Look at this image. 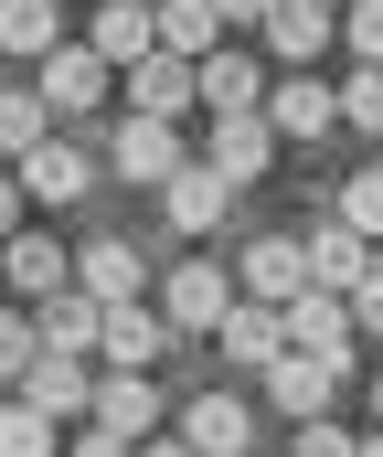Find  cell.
Instances as JSON below:
<instances>
[{
	"label": "cell",
	"mask_w": 383,
	"mask_h": 457,
	"mask_svg": "<svg viewBox=\"0 0 383 457\" xmlns=\"http://www.w3.org/2000/svg\"><path fill=\"white\" fill-rule=\"evenodd\" d=\"M107 86H118V64H107L96 43L64 32V43L43 54V107H54V117H96V107H107Z\"/></svg>",
	"instance_id": "1"
},
{
	"label": "cell",
	"mask_w": 383,
	"mask_h": 457,
	"mask_svg": "<svg viewBox=\"0 0 383 457\" xmlns=\"http://www.w3.org/2000/svg\"><path fill=\"white\" fill-rule=\"evenodd\" d=\"M287 351H320V361L362 372V351H352V298H341V287H298V298H287Z\"/></svg>",
	"instance_id": "2"
},
{
	"label": "cell",
	"mask_w": 383,
	"mask_h": 457,
	"mask_svg": "<svg viewBox=\"0 0 383 457\" xmlns=\"http://www.w3.org/2000/svg\"><path fill=\"white\" fill-rule=\"evenodd\" d=\"M235 298H246V287H235L213 255H192L181 277H160V320H171V330H224V309H235Z\"/></svg>",
	"instance_id": "3"
},
{
	"label": "cell",
	"mask_w": 383,
	"mask_h": 457,
	"mask_svg": "<svg viewBox=\"0 0 383 457\" xmlns=\"http://www.w3.org/2000/svg\"><path fill=\"white\" fill-rule=\"evenodd\" d=\"M352 372L341 361H320V351H277L266 361V404L287 415V426H309V415H330V394H341Z\"/></svg>",
	"instance_id": "4"
},
{
	"label": "cell",
	"mask_w": 383,
	"mask_h": 457,
	"mask_svg": "<svg viewBox=\"0 0 383 457\" xmlns=\"http://www.w3.org/2000/svg\"><path fill=\"white\" fill-rule=\"evenodd\" d=\"M266 128H277V138H298V149H320V138H330V128H341V96H330V86H320V75H309V64H298V75H287V86H266Z\"/></svg>",
	"instance_id": "5"
},
{
	"label": "cell",
	"mask_w": 383,
	"mask_h": 457,
	"mask_svg": "<svg viewBox=\"0 0 383 457\" xmlns=\"http://www.w3.org/2000/svg\"><path fill=\"white\" fill-rule=\"evenodd\" d=\"M255 32H266V54H277V64L298 75V64H320V54L341 43V11H330V0H277V11L255 21Z\"/></svg>",
	"instance_id": "6"
},
{
	"label": "cell",
	"mask_w": 383,
	"mask_h": 457,
	"mask_svg": "<svg viewBox=\"0 0 383 457\" xmlns=\"http://www.w3.org/2000/svg\"><path fill=\"white\" fill-rule=\"evenodd\" d=\"M235 287H246V298H266V309H287V298L309 287V234H255L246 266H235Z\"/></svg>",
	"instance_id": "7"
},
{
	"label": "cell",
	"mask_w": 383,
	"mask_h": 457,
	"mask_svg": "<svg viewBox=\"0 0 383 457\" xmlns=\"http://www.w3.org/2000/svg\"><path fill=\"white\" fill-rule=\"evenodd\" d=\"M192 107H203L192 54H171V43H160V54H138V64H128V117H192Z\"/></svg>",
	"instance_id": "8"
},
{
	"label": "cell",
	"mask_w": 383,
	"mask_h": 457,
	"mask_svg": "<svg viewBox=\"0 0 383 457\" xmlns=\"http://www.w3.org/2000/svg\"><path fill=\"white\" fill-rule=\"evenodd\" d=\"M181 436H192V457H246V447H255V404L203 383V394L181 404Z\"/></svg>",
	"instance_id": "9"
},
{
	"label": "cell",
	"mask_w": 383,
	"mask_h": 457,
	"mask_svg": "<svg viewBox=\"0 0 383 457\" xmlns=\"http://www.w3.org/2000/svg\"><path fill=\"white\" fill-rule=\"evenodd\" d=\"M21 404H43L54 426H86V415H96V372H86L75 351H43V361L21 372Z\"/></svg>",
	"instance_id": "10"
},
{
	"label": "cell",
	"mask_w": 383,
	"mask_h": 457,
	"mask_svg": "<svg viewBox=\"0 0 383 457\" xmlns=\"http://www.w3.org/2000/svg\"><path fill=\"white\" fill-rule=\"evenodd\" d=\"M0 277H11V287L43 309L54 287H75V255H64V245H54L43 224H21V234H0Z\"/></svg>",
	"instance_id": "11"
},
{
	"label": "cell",
	"mask_w": 383,
	"mask_h": 457,
	"mask_svg": "<svg viewBox=\"0 0 383 457\" xmlns=\"http://www.w3.org/2000/svg\"><path fill=\"white\" fill-rule=\"evenodd\" d=\"M160 213H171V224H181V234H213V224H224V213H235V181H224L213 160H181V170L160 181Z\"/></svg>",
	"instance_id": "12"
},
{
	"label": "cell",
	"mask_w": 383,
	"mask_h": 457,
	"mask_svg": "<svg viewBox=\"0 0 383 457\" xmlns=\"http://www.w3.org/2000/svg\"><path fill=\"white\" fill-rule=\"evenodd\" d=\"M181 170V117H118V181L160 192Z\"/></svg>",
	"instance_id": "13"
},
{
	"label": "cell",
	"mask_w": 383,
	"mask_h": 457,
	"mask_svg": "<svg viewBox=\"0 0 383 457\" xmlns=\"http://www.w3.org/2000/svg\"><path fill=\"white\" fill-rule=\"evenodd\" d=\"M160 415H171V394H160L149 372H96V426H118L128 447L160 436Z\"/></svg>",
	"instance_id": "14"
},
{
	"label": "cell",
	"mask_w": 383,
	"mask_h": 457,
	"mask_svg": "<svg viewBox=\"0 0 383 457\" xmlns=\"http://www.w3.org/2000/svg\"><path fill=\"white\" fill-rule=\"evenodd\" d=\"M11 170H21V192H32V203H43V213H54V203H75V192H86V181H96V170H86V149H75V138H32V149H21V160H11Z\"/></svg>",
	"instance_id": "15"
},
{
	"label": "cell",
	"mask_w": 383,
	"mask_h": 457,
	"mask_svg": "<svg viewBox=\"0 0 383 457\" xmlns=\"http://www.w3.org/2000/svg\"><path fill=\"white\" fill-rule=\"evenodd\" d=\"M213 341H224V361H235V372H266V361L287 351V309H266V298H235Z\"/></svg>",
	"instance_id": "16"
},
{
	"label": "cell",
	"mask_w": 383,
	"mask_h": 457,
	"mask_svg": "<svg viewBox=\"0 0 383 457\" xmlns=\"http://www.w3.org/2000/svg\"><path fill=\"white\" fill-rule=\"evenodd\" d=\"M192 86H203V117H255L266 107V75H255L246 54H224V43L192 64Z\"/></svg>",
	"instance_id": "17"
},
{
	"label": "cell",
	"mask_w": 383,
	"mask_h": 457,
	"mask_svg": "<svg viewBox=\"0 0 383 457\" xmlns=\"http://www.w3.org/2000/svg\"><path fill=\"white\" fill-rule=\"evenodd\" d=\"M160 341H171V320H160V309H138V298H107V341H96V361H107V372H138V361H160Z\"/></svg>",
	"instance_id": "18"
},
{
	"label": "cell",
	"mask_w": 383,
	"mask_h": 457,
	"mask_svg": "<svg viewBox=\"0 0 383 457\" xmlns=\"http://www.w3.org/2000/svg\"><path fill=\"white\" fill-rule=\"evenodd\" d=\"M107 341V298H86V287H54L43 298V351H75V361H96Z\"/></svg>",
	"instance_id": "19"
},
{
	"label": "cell",
	"mask_w": 383,
	"mask_h": 457,
	"mask_svg": "<svg viewBox=\"0 0 383 457\" xmlns=\"http://www.w3.org/2000/svg\"><path fill=\"white\" fill-rule=\"evenodd\" d=\"M86 43H96V54H107V64H118V75H128L138 54H160V11H149V0H107Z\"/></svg>",
	"instance_id": "20"
},
{
	"label": "cell",
	"mask_w": 383,
	"mask_h": 457,
	"mask_svg": "<svg viewBox=\"0 0 383 457\" xmlns=\"http://www.w3.org/2000/svg\"><path fill=\"white\" fill-rule=\"evenodd\" d=\"M373 255H383V245H362L352 224H320V234H309V287H341V298H352Z\"/></svg>",
	"instance_id": "21"
},
{
	"label": "cell",
	"mask_w": 383,
	"mask_h": 457,
	"mask_svg": "<svg viewBox=\"0 0 383 457\" xmlns=\"http://www.w3.org/2000/svg\"><path fill=\"white\" fill-rule=\"evenodd\" d=\"M203 160H213L224 181H255V170L277 160V128H266V117H213V149H203Z\"/></svg>",
	"instance_id": "22"
},
{
	"label": "cell",
	"mask_w": 383,
	"mask_h": 457,
	"mask_svg": "<svg viewBox=\"0 0 383 457\" xmlns=\"http://www.w3.org/2000/svg\"><path fill=\"white\" fill-rule=\"evenodd\" d=\"M75 287H86V298H138V287H149V277H138V245H128V234H96V245L75 255Z\"/></svg>",
	"instance_id": "23"
},
{
	"label": "cell",
	"mask_w": 383,
	"mask_h": 457,
	"mask_svg": "<svg viewBox=\"0 0 383 457\" xmlns=\"http://www.w3.org/2000/svg\"><path fill=\"white\" fill-rule=\"evenodd\" d=\"M0 43H11V54H32V64H43V54H54V43H64V11H54V0H0Z\"/></svg>",
	"instance_id": "24"
},
{
	"label": "cell",
	"mask_w": 383,
	"mask_h": 457,
	"mask_svg": "<svg viewBox=\"0 0 383 457\" xmlns=\"http://www.w3.org/2000/svg\"><path fill=\"white\" fill-rule=\"evenodd\" d=\"M213 32H224V11H213V0H160V43H171V54H192V64H203V54H213Z\"/></svg>",
	"instance_id": "25"
},
{
	"label": "cell",
	"mask_w": 383,
	"mask_h": 457,
	"mask_svg": "<svg viewBox=\"0 0 383 457\" xmlns=\"http://www.w3.org/2000/svg\"><path fill=\"white\" fill-rule=\"evenodd\" d=\"M0 457H64V426L43 404H0Z\"/></svg>",
	"instance_id": "26"
},
{
	"label": "cell",
	"mask_w": 383,
	"mask_h": 457,
	"mask_svg": "<svg viewBox=\"0 0 383 457\" xmlns=\"http://www.w3.org/2000/svg\"><path fill=\"white\" fill-rule=\"evenodd\" d=\"M330 203H341V224L362 234V245H383V160H373V170H362V181H341Z\"/></svg>",
	"instance_id": "27"
},
{
	"label": "cell",
	"mask_w": 383,
	"mask_h": 457,
	"mask_svg": "<svg viewBox=\"0 0 383 457\" xmlns=\"http://www.w3.org/2000/svg\"><path fill=\"white\" fill-rule=\"evenodd\" d=\"M32 138H54V128H43V96H21V86H0V160H21Z\"/></svg>",
	"instance_id": "28"
},
{
	"label": "cell",
	"mask_w": 383,
	"mask_h": 457,
	"mask_svg": "<svg viewBox=\"0 0 383 457\" xmlns=\"http://www.w3.org/2000/svg\"><path fill=\"white\" fill-rule=\"evenodd\" d=\"M43 361V320H21V309H0V383H21Z\"/></svg>",
	"instance_id": "29"
},
{
	"label": "cell",
	"mask_w": 383,
	"mask_h": 457,
	"mask_svg": "<svg viewBox=\"0 0 383 457\" xmlns=\"http://www.w3.org/2000/svg\"><path fill=\"white\" fill-rule=\"evenodd\" d=\"M341 128H362V138H383V64H362V75L341 86Z\"/></svg>",
	"instance_id": "30"
},
{
	"label": "cell",
	"mask_w": 383,
	"mask_h": 457,
	"mask_svg": "<svg viewBox=\"0 0 383 457\" xmlns=\"http://www.w3.org/2000/svg\"><path fill=\"white\" fill-rule=\"evenodd\" d=\"M341 43H352L362 64H383V0H341Z\"/></svg>",
	"instance_id": "31"
},
{
	"label": "cell",
	"mask_w": 383,
	"mask_h": 457,
	"mask_svg": "<svg viewBox=\"0 0 383 457\" xmlns=\"http://www.w3.org/2000/svg\"><path fill=\"white\" fill-rule=\"evenodd\" d=\"M352 330H362V341H383V255L362 266V287H352Z\"/></svg>",
	"instance_id": "32"
},
{
	"label": "cell",
	"mask_w": 383,
	"mask_h": 457,
	"mask_svg": "<svg viewBox=\"0 0 383 457\" xmlns=\"http://www.w3.org/2000/svg\"><path fill=\"white\" fill-rule=\"evenodd\" d=\"M64 457H138V447H128L118 426H96V415H86V426H64Z\"/></svg>",
	"instance_id": "33"
},
{
	"label": "cell",
	"mask_w": 383,
	"mask_h": 457,
	"mask_svg": "<svg viewBox=\"0 0 383 457\" xmlns=\"http://www.w3.org/2000/svg\"><path fill=\"white\" fill-rule=\"evenodd\" d=\"M298 457H362V436H341L330 415H309V426H298Z\"/></svg>",
	"instance_id": "34"
},
{
	"label": "cell",
	"mask_w": 383,
	"mask_h": 457,
	"mask_svg": "<svg viewBox=\"0 0 383 457\" xmlns=\"http://www.w3.org/2000/svg\"><path fill=\"white\" fill-rule=\"evenodd\" d=\"M21 224H32V192H21V170L0 160V234H21Z\"/></svg>",
	"instance_id": "35"
},
{
	"label": "cell",
	"mask_w": 383,
	"mask_h": 457,
	"mask_svg": "<svg viewBox=\"0 0 383 457\" xmlns=\"http://www.w3.org/2000/svg\"><path fill=\"white\" fill-rule=\"evenodd\" d=\"M213 11H224V32H255V21H266L277 0H213Z\"/></svg>",
	"instance_id": "36"
},
{
	"label": "cell",
	"mask_w": 383,
	"mask_h": 457,
	"mask_svg": "<svg viewBox=\"0 0 383 457\" xmlns=\"http://www.w3.org/2000/svg\"><path fill=\"white\" fill-rule=\"evenodd\" d=\"M138 457H192V436H138Z\"/></svg>",
	"instance_id": "37"
},
{
	"label": "cell",
	"mask_w": 383,
	"mask_h": 457,
	"mask_svg": "<svg viewBox=\"0 0 383 457\" xmlns=\"http://www.w3.org/2000/svg\"><path fill=\"white\" fill-rule=\"evenodd\" d=\"M362 457H383V426H373V436H362Z\"/></svg>",
	"instance_id": "38"
},
{
	"label": "cell",
	"mask_w": 383,
	"mask_h": 457,
	"mask_svg": "<svg viewBox=\"0 0 383 457\" xmlns=\"http://www.w3.org/2000/svg\"><path fill=\"white\" fill-rule=\"evenodd\" d=\"M373 426H383V372H373Z\"/></svg>",
	"instance_id": "39"
},
{
	"label": "cell",
	"mask_w": 383,
	"mask_h": 457,
	"mask_svg": "<svg viewBox=\"0 0 383 457\" xmlns=\"http://www.w3.org/2000/svg\"><path fill=\"white\" fill-rule=\"evenodd\" d=\"M0 309H11V277H0Z\"/></svg>",
	"instance_id": "40"
},
{
	"label": "cell",
	"mask_w": 383,
	"mask_h": 457,
	"mask_svg": "<svg viewBox=\"0 0 383 457\" xmlns=\"http://www.w3.org/2000/svg\"><path fill=\"white\" fill-rule=\"evenodd\" d=\"M149 11H160V0H149Z\"/></svg>",
	"instance_id": "41"
},
{
	"label": "cell",
	"mask_w": 383,
	"mask_h": 457,
	"mask_svg": "<svg viewBox=\"0 0 383 457\" xmlns=\"http://www.w3.org/2000/svg\"><path fill=\"white\" fill-rule=\"evenodd\" d=\"M330 11H341V0H330Z\"/></svg>",
	"instance_id": "42"
}]
</instances>
